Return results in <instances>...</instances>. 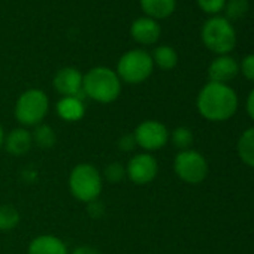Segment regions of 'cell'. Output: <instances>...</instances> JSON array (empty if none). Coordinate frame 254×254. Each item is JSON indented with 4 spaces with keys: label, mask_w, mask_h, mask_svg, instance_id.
<instances>
[{
    "label": "cell",
    "mask_w": 254,
    "mask_h": 254,
    "mask_svg": "<svg viewBox=\"0 0 254 254\" xmlns=\"http://www.w3.org/2000/svg\"><path fill=\"white\" fill-rule=\"evenodd\" d=\"M199 114L209 121H226L238 109V94L227 84L208 82L197 94Z\"/></svg>",
    "instance_id": "obj_1"
},
{
    "label": "cell",
    "mask_w": 254,
    "mask_h": 254,
    "mask_svg": "<svg viewBox=\"0 0 254 254\" xmlns=\"http://www.w3.org/2000/svg\"><path fill=\"white\" fill-rule=\"evenodd\" d=\"M82 90L85 96L94 102L112 103L121 93V79L115 70L105 66H97L84 75Z\"/></svg>",
    "instance_id": "obj_2"
},
{
    "label": "cell",
    "mask_w": 254,
    "mask_h": 254,
    "mask_svg": "<svg viewBox=\"0 0 254 254\" xmlns=\"http://www.w3.org/2000/svg\"><path fill=\"white\" fill-rule=\"evenodd\" d=\"M69 190L75 199L84 203H90L99 199L103 187V178L96 166L90 163L76 165L69 174Z\"/></svg>",
    "instance_id": "obj_3"
},
{
    "label": "cell",
    "mask_w": 254,
    "mask_h": 254,
    "mask_svg": "<svg viewBox=\"0 0 254 254\" xmlns=\"http://www.w3.org/2000/svg\"><path fill=\"white\" fill-rule=\"evenodd\" d=\"M153 69V57L145 50H130L121 56L115 72L127 84H141L151 76Z\"/></svg>",
    "instance_id": "obj_4"
},
{
    "label": "cell",
    "mask_w": 254,
    "mask_h": 254,
    "mask_svg": "<svg viewBox=\"0 0 254 254\" xmlns=\"http://www.w3.org/2000/svg\"><path fill=\"white\" fill-rule=\"evenodd\" d=\"M50 109V99L45 91L30 88L20 94L15 103V118L21 126H38L44 121Z\"/></svg>",
    "instance_id": "obj_5"
},
{
    "label": "cell",
    "mask_w": 254,
    "mask_h": 254,
    "mask_svg": "<svg viewBox=\"0 0 254 254\" xmlns=\"http://www.w3.org/2000/svg\"><path fill=\"white\" fill-rule=\"evenodd\" d=\"M202 41L212 53L226 56L236 45V33L229 20L214 17L209 18L202 27Z\"/></svg>",
    "instance_id": "obj_6"
},
{
    "label": "cell",
    "mask_w": 254,
    "mask_h": 254,
    "mask_svg": "<svg viewBox=\"0 0 254 254\" xmlns=\"http://www.w3.org/2000/svg\"><path fill=\"white\" fill-rule=\"evenodd\" d=\"M174 171L187 184H200L208 175V162L196 150H184L175 156Z\"/></svg>",
    "instance_id": "obj_7"
},
{
    "label": "cell",
    "mask_w": 254,
    "mask_h": 254,
    "mask_svg": "<svg viewBox=\"0 0 254 254\" xmlns=\"http://www.w3.org/2000/svg\"><path fill=\"white\" fill-rule=\"evenodd\" d=\"M136 145L144 148L145 151H157L162 150L169 141L168 127L157 120H145L133 132Z\"/></svg>",
    "instance_id": "obj_8"
},
{
    "label": "cell",
    "mask_w": 254,
    "mask_h": 254,
    "mask_svg": "<svg viewBox=\"0 0 254 254\" xmlns=\"http://www.w3.org/2000/svg\"><path fill=\"white\" fill-rule=\"evenodd\" d=\"M159 172V163L150 153H141L132 157L126 166V177L133 184L145 186L154 181Z\"/></svg>",
    "instance_id": "obj_9"
},
{
    "label": "cell",
    "mask_w": 254,
    "mask_h": 254,
    "mask_svg": "<svg viewBox=\"0 0 254 254\" xmlns=\"http://www.w3.org/2000/svg\"><path fill=\"white\" fill-rule=\"evenodd\" d=\"M84 75L75 67H63L54 76V88L63 97H78L84 102L87 97L82 90Z\"/></svg>",
    "instance_id": "obj_10"
},
{
    "label": "cell",
    "mask_w": 254,
    "mask_h": 254,
    "mask_svg": "<svg viewBox=\"0 0 254 254\" xmlns=\"http://www.w3.org/2000/svg\"><path fill=\"white\" fill-rule=\"evenodd\" d=\"M239 72V64L230 56H218L208 67L209 82L227 84Z\"/></svg>",
    "instance_id": "obj_11"
},
{
    "label": "cell",
    "mask_w": 254,
    "mask_h": 254,
    "mask_svg": "<svg viewBox=\"0 0 254 254\" xmlns=\"http://www.w3.org/2000/svg\"><path fill=\"white\" fill-rule=\"evenodd\" d=\"M32 145H33L32 132H29L26 127H17V129H12L5 136V144H3L6 151L15 157L24 156L26 153H29Z\"/></svg>",
    "instance_id": "obj_12"
},
{
    "label": "cell",
    "mask_w": 254,
    "mask_h": 254,
    "mask_svg": "<svg viewBox=\"0 0 254 254\" xmlns=\"http://www.w3.org/2000/svg\"><path fill=\"white\" fill-rule=\"evenodd\" d=\"M130 35L136 42L142 45H151L156 44L160 38V26L156 20L142 17L132 24Z\"/></svg>",
    "instance_id": "obj_13"
},
{
    "label": "cell",
    "mask_w": 254,
    "mask_h": 254,
    "mask_svg": "<svg viewBox=\"0 0 254 254\" xmlns=\"http://www.w3.org/2000/svg\"><path fill=\"white\" fill-rule=\"evenodd\" d=\"M66 244L54 235H41L32 239L27 254H67Z\"/></svg>",
    "instance_id": "obj_14"
},
{
    "label": "cell",
    "mask_w": 254,
    "mask_h": 254,
    "mask_svg": "<svg viewBox=\"0 0 254 254\" xmlns=\"http://www.w3.org/2000/svg\"><path fill=\"white\" fill-rule=\"evenodd\" d=\"M56 111L62 120H64L67 123H73V121H78L84 117L85 105L78 97H62L57 102Z\"/></svg>",
    "instance_id": "obj_15"
},
{
    "label": "cell",
    "mask_w": 254,
    "mask_h": 254,
    "mask_svg": "<svg viewBox=\"0 0 254 254\" xmlns=\"http://www.w3.org/2000/svg\"><path fill=\"white\" fill-rule=\"evenodd\" d=\"M142 11L153 20H162L169 17L177 6L175 0H139Z\"/></svg>",
    "instance_id": "obj_16"
},
{
    "label": "cell",
    "mask_w": 254,
    "mask_h": 254,
    "mask_svg": "<svg viewBox=\"0 0 254 254\" xmlns=\"http://www.w3.org/2000/svg\"><path fill=\"white\" fill-rule=\"evenodd\" d=\"M238 154L247 166L254 168V127H250L239 136Z\"/></svg>",
    "instance_id": "obj_17"
},
{
    "label": "cell",
    "mask_w": 254,
    "mask_h": 254,
    "mask_svg": "<svg viewBox=\"0 0 254 254\" xmlns=\"http://www.w3.org/2000/svg\"><path fill=\"white\" fill-rule=\"evenodd\" d=\"M32 138H33V144H36L39 148H44V150L53 148L57 142V135L54 129L51 126L42 124V123L35 126V130L32 132Z\"/></svg>",
    "instance_id": "obj_18"
},
{
    "label": "cell",
    "mask_w": 254,
    "mask_h": 254,
    "mask_svg": "<svg viewBox=\"0 0 254 254\" xmlns=\"http://www.w3.org/2000/svg\"><path fill=\"white\" fill-rule=\"evenodd\" d=\"M151 57H153L154 64H157L163 70H171L178 63V54H177V51L172 47H168V45L157 47L154 50V53H153Z\"/></svg>",
    "instance_id": "obj_19"
},
{
    "label": "cell",
    "mask_w": 254,
    "mask_h": 254,
    "mask_svg": "<svg viewBox=\"0 0 254 254\" xmlns=\"http://www.w3.org/2000/svg\"><path fill=\"white\" fill-rule=\"evenodd\" d=\"M20 223V212L11 205H0V232H9Z\"/></svg>",
    "instance_id": "obj_20"
},
{
    "label": "cell",
    "mask_w": 254,
    "mask_h": 254,
    "mask_svg": "<svg viewBox=\"0 0 254 254\" xmlns=\"http://www.w3.org/2000/svg\"><path fill=\"white\" fill-rule=\"evenodd\" d=\"M171 141H172L174 147H177L180 151L190 150V147L193 144V132L189 129V127L180 126L171 133Z\"/></svg>",
    "instance_id": "obj_21"
},
{
    "label": "cell",
    "mask_w": 254,
    "mask_h": 254,
    "mask_svg": "<svg viewBox=\"0 0 254 254\" xmlns=\"http://www.w3.org/2000/svg\"><path fill=\"white\" fill-rule=\"evenodd\" d=\"M248 0H229L224 5L226 9V20L236 21L242 18L248 12Z\"/></svg>",
    "instance_id": "obj_22"
},
{
    "label": "cell",
    "mask_w": 254,
    "mask_h": 254,
    "mask_svg": "<svg viewBox=\"0 0 254 254\" xmlns=\"http://www.w3.org/2000/svg\"><path fill=\"white\" fill-rule=\"evenodd\" d=\"M103 177L108 183L111 184H117L120 181L124 180L126 177V166L118 163V162H114V163H109L105 171H103Z\"/></svg>",
    "instance_id": "obj_23"
},
{
    "label": "cell",
    "mask_w": 254,
    "mask_h": 254,
    "mask_svg": "<svg viewBox=\"0 0 254 254\" xmlns=\"http://www.w3.org/2000/svg\"><path fill=\"white\" fill-rule=\"evenodd\" d=\"M197 5L206 14H217L224 9L226 0H197Z\"/></svg>",
    "instance_id": "obj_24"
},
{
    "label": "cell",
    "mask_w": 254,
    "mask_h": 254,
    "mask_svg": "<svg viewBox=\"0 0 254 254\" xmlns=\"http://www.w3.org/2000/svg\"><path fill=\"white\" fill-rule=\"evenodd\" d=\"M239 70L242 72V75L247 79L254 82V54H250L242 60V63L239 66Z\"/></svg>",
    "instance_id": "obj_25"
},
{
    "label": "cell",
    "mask_w": 254,
    "mask_h": 254,
    "mask_svg": "<svg viewBox=\"0 0 254 254\" xmlns=\"http://www.w3.org/2000/svg\"><path fill=\"white\" fill-rule=\"evenodd\" d=\"M135 147H138V145H136V141H135L133 133H127V135L121 136L120 141H118V148H120L121 151L129 153V151H133Z\"/></svg>",
    "instance_id": "obj_26"
},
{
    "label": "cell",
    "mask_w": 254,
    "mask_h": 254,
    "mask_svg": "<svg viewBox=\"0 0 254 254\" xmlns=\"http://www.w3.org/2000/svg\"><path fill=\"white\" fill-rule=\"evenodd\" d=\"M88 214H90L93 218H100V217L105 214V206H103V203H102L99 199L90 202V203H88Z\"/></svg>",
    "instance_id": "obj_27"
},
{
    "label": "cell",
    "mask_w": 254,
    "mask_h": 254,
    "mask_svg": "<svg viewBox=\"0 0 254 254\" xmlns=\"http://www.w3.org/2000/svg\"><path fill=\"white\" fill-rule=\"evenodd\" d=\"M72 254H100V253L97 248H94L91 245H79L72 251Z\"/></svg>",
    "instance_id": "obj_28"
},
{
    "label": "cell",
    "mask_w": 254,
    "mask_h": 254,
    "mask_svg": "<svg viewBox=\"0 0 254 254\" xmlns=\"http://www.w3.org/2000/svg\"><path fill=\"white\" fill-rule=\"evenodd\" d=\"M247 112H248L250 118L254 121V88L250 91V94L247 97Z\"/></svg>",
    "instance_id": "obj_29"
},
{
    "label": "cell",
    "mask_w": 254,
    "mask_h": 254,
    "mask_svg": "<svg viewBox=\"0 0 254 254\" xmlns=\"http://www.w3.org/2000/svg\"><path fill=\"white\" fill-rule=\"evenodd\" d=\"M3 144H5V132H3L2 124H0V148L3 147Z\"/></svg>",
    "instance_id": "obj_30"
}]
</instances>
